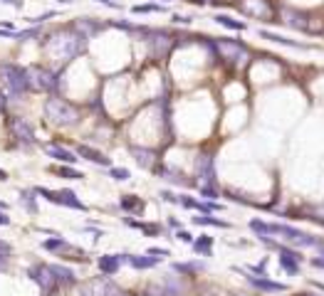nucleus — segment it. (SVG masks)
<instances>
[{
	"label": "nucleus",
	"mask_w": 324,
	"mask_h": 296,
	"mask_svg": "<svg viewBox=\"0 0 324 296\" xmlns=\"http://www.w3.org/2000/svg\"><path fill=\"white\" fill-rule=\"evenodd\" d=\"M45 114H47V119H50V121H55V124H64V126H72V124H77V119H79V114H77L75 106H72L70 101L59 99V96L47 99V104H45Z\"/></svg>",
	"instance_id": "nucleus-3"
},
{
	"label": "nucleus",
	"mask_w": 324,
	"mask_h": 296,
	"mask_svg": "<svg viewBox=\"0 0 324 296\" xmlns=\"http://www.w3.org/2000/svg\"><path fill=\"white\" fill-rule=\"evenodd\" d=\"M161 198H164V200H169V203H178V195H173V193H169V190H164V193H161Z\"/></svg>",
	"instance_id": "nucleus-36"
},
{
	"label": "nucleus",
	"mask_w": 324,
	"mask_h": 296,
	"mask_svg": "<svg viewBox=\"0 0 324 296\" xmlns=\"http://www.w3.org/2000/svg\"><path fill=\"white\" fill-rule=\"evenodd\" d=\"M248 281L255 286V289H263V291H272V294H282L287 286L280 284V281H272V279H260V277H250L248 274Z\"/></svg>",
	"instance_id": "nucleus-13"
},
{
	"label": "nucleus",
	"mask_w": 324,
	"mask_h": 296,
	"mask_svg": "<svg viewBox=\"0 0 324 296\" xmlns=\"http://www.w3.org/2000/svg\"><path fill=\"white\" fill-rule=\"evenodd\" d=\"M20 205H22L30 215H38V198H35V190H22V193H20Z\"/></svg>",
	"instance_id": "nucleus-19"
},
{
	"label": "nucleus",
	"mask_w": 324,
	"mask_h": 296,
	"mask_svg": "<svg viewBox=\"0 0 324 296\" xmlns=\"http://www.w3.org/2000/svg\"><path fill=\"white\" fill-rule=\"evenodd\" d=\"M77 156H82V158H87V161H92L96 166H112V158H107L104 153H99L96 148H89V146H77Z\"/></svg>",
	"instance_id": "nucleus-12"
},
{
	"label": "nucleus",
	"mask_w": 324,
	"mask_h": 296,
	"mask_svg": "<svg viewBox=\"0 0 324 296\" xmlns=\"http://www.w3.org/2000/svg\"><path fill=\"white\" fill-rule=\"evenodd\" d=\"M10 131H13V136H15L18 141H22V143H35V131H33V126H30L27 119L15 116V119L10 121Z\"/></svg>",
	"instance_id": "nucleus-9"
},
{
	"label": "nucleus",
	"mask_w": 324,
	"mask_h": 296,
	"mask_svg": "<svg viewBox=\"0 0 324 296\" xmlns=\"http://www.w3.org/2000/svg\"><path fill=\"white\" fill-rule=\"evenodd\" d=\"M196 225H213V227H228V222L215 220V217H208V215H201V217H193Z\"/></svg>",
	"instance_id": "nucleus-26"
},
{
	"label": "nucleus",
	"mask_w": 324,
	"mask_h": 296,
	"mask_svg": "<svg viewBox=\"0 0 324 296\" xmlns=\"http://www.w3.org/2000/svg\"><path fill=\"white\" fill-rule=\"evenodd\" d=\"M42 249H47V252H62V249H70V244L62 240V237H55V240L42 242Z\"/></svg>",
	"instance_id": "nucleus-22"
},
{
	"label": "nucleus",
	"mask_w": 324,
	"mask_h": 296,
	"mask_svg": "<svg viewBox=\"0 0 324 296\" xmlns=\"http://www.w3.org/2000/svg\"><path fill=\"white\" fill-rule=\"evenodd\" d=\"M45 153L50 156V158H55V161H59V163H77L79 158H77L72 151H67V148H62V146H55V143H50V146H45Z\"/></svg>",
	"instance_id": "nucleus-11"
},
{
	"label": "nucleus",
	"mask_w": 324,
	"mask_h": 296,
	"mask_svg": "<svg viewBox=\"0 0 324 296\" xmlns=\"http://www.w3.org/2000/svg\"><path fill=\"white\" fill-rule=\"evenodd\" d=\"M109 175H112L114 180H126V178H129V170H126V168H109Z\"/></svg>",
	"instance_id": "nucleus-28"
},
{
	"label": "nucleus",
	"mask_w": 324,
	"mask_h": 296,
	"mask_svg": "<svg viewBox=\"0 0 324 296\" xmlns=\"http://www.w3.org/2000/svg\"><path fill=\"white\" fill-rule=\"evenodd\" d=\"M57 3H72V0H57Z\"/></svg>",
	"instance_id": "nucleus-45"
},
{
	"label": "nucleus",
	"mask_w": 324,
	"mask_h": 296,
	"mask_svg": "<svg viewBox=\"0 0 324 296\" xmlns=\"http://www.w3.org/2000/svg\"><path fill=\"white\" fill-rule=\"evenodd\" d=\"M314 286H319V289H322V291H324V284H314Z\"/></svg>",
	"instance_id": "nucleus-44"
},
{
	"label": "nucleus",
	"mask_w": 324,
	"mask_h": 296,
	"mask_svg": "<svg viewBox=\"0 0 324 296\" xmlns=\"http://www.w3.org/2000/svg\"><path fill=\"white\" fill-rule=\"evenodd\" d=\"M312 264H314V267H322V269H324V257H317V259H312Z\"/></svg>",
	"instance_id": "nucleus-39"
},
{
	"label": "nucleus",
	"mask_w": 324,
	"mask_h": 296,
	"mask_svg": "<svg viewBox=\"0 0 324 296\" xmlns=\"http://www.w3.org/2000/svg\"><path fill=\"white\" fill-rule=\"evenodd\" d=\"M40 35V30H25V32H13V37L15 40H20V42H25V40H30V37Z\"/></svg>",
	"instance_id": "nucleus-29"
},
{
	"label": "nucleus",
	"mask_w": 324,
	"mask_h": 296,
	"mask_svg": "<svg viewBox=\"0 0 324 296\" xmlns=\"http://www.w3.org/2000/svg\"><path fill=\"white\" fill-rule=\"evenodd\" d=\"M30 277H33V281H38L40 289L45 291V294H52V289H55V277H52V272H50V267L47 264H38V267H33L30 272H27Z\"/></svg>",
	"instance_id": "nucleus-8"
},
{
	"label": "nucleus",
	"mask_w": 324,
	"mask_h": 296,
	"mask_svg": "<svg viewBox=\"0 0 324 296\" xmlns=\"http://www.w3.org/2000/svg\"><path fill=\"white\" fill-rule=\"evenodd\" d=\"M50 272H52L55 281H59V284H75L77 281L75 274H72V269H67V267H62V264H50Z\"/></svg>",
	"instance_id": "nucleus-16"
},
{
	"label": "nucleus",
	"mask_w": 324,
	"mask_h": 296,
	"mask_svg": "<svg viewBox=\"0 0 324 296\" xmlns=\"http://www.w3.org/2000/svg\"><path fill=\"white\" fill-rule=\"evenodd\" d=\"M0 225H10V217L5 212H0Z\"/></svg>",
	"instance_id": "nucleus-40"
},
{
	"label": "nucleus",
	"mask_w": 324,
	"mask_h": 296,
	"mask_svg": "<svg viewBox=\"0 0 324 296\" xmlns=\"http://www.w3.org/2000/svg\"><path fill=\"white\" fill-rule=\"evenodd\" d=\"M0 210L5 212V210H8V203H3V200H0Z\"/></svg>",
	"instance_id": "nucleus-43"
},
{
	"label": "nucleus",
	"mask_w": 324,
	"mask_h": 296,
	"mask_svg": "<svg viewBox=\"0 0 324 296\" xmlns=\"http://www.w3.org/2000/svg\"><path fill=\"white\" fill-rule=\"evenodd\" d=\"M10 254H13V247H10L8 242H3V240H0V259H8Z\"/></svg>",
	"instance_id": "nucleus-32"
},
{
	"label": "nucleus",
	"mask_w": 324,
	"mask_h": 296,
	"mask_svg": "<svg viewBox=\"0 0 324 296\" xmlns=\"http://www.w3.org/2000/svg\"><path fill=\"white\" fill-rule=\"evenodd\" d=\"M181 242H186V244H193V235L191 232H186V230H178V235H176Z\"/></svg>",
	"instance_id": "nucleus-34"
},
{
	"label": "nucleus",
	"mask_w": 324,
	"mask_h": 296,
	"mask_svg": "<svg viewBox=\"0 0 324 296\" xmlns=\"http://www.w3.org/2000/svg\"><path fill=\"white\" fill-rule=\"evenodd\" d=\"M0 79H3V87L8 89L10 96H20L30 89L27 69H22L18 64H0Z\"/></svg>",
	"instance_id": "nucleus-2"
},
{
	"label": "nucleus",
	"mask_w": 324,
	"mask_h": 296,
	"mask_svg": "<svg viewBox=\"0 0 324 296\" xmlns=\"http://www.w3.org/2000/svg\"><path fill=\"white\" fill-rule=\"evenodd\" d=\"M84 45H87V35L64 32V35L57 37V40H50V42H47V50H50L52 55L62 57V59H72V57H77L84 50Z\"/></svg>",
	"instance_id": "nucleus-1"
},
{
	"label": "nucleus",
	"mask_w": 324,
	"mask_h": 296,
	"mask_svg": "<svg viewBox=\"0 0 324 296\" xmlns=\"http://www.w3.org/2000/svg\"><path fill=\"white\" fill-rule=\"evenodd\" d=\"M193 249H196L198 254H210V249H213V240H210V237H201V240L193 242Z\"/></svg>",
	"instance_id": "nucleus-23"
},
{
	"label": "nucleus",
	"mask_w": 324,
	"mask_h": 296,
	"mask_svg": "<svg viewBox=\"0 0 324 296\" xmlns=\"http://www.w3.org/2000/svg\"><path fill=\"white\" fill-rule=\"evenodd\" d=\"M260 37H265L270 42H277V45H285V47H297V50H305L307 45L297 42V40H287V37L277 35V32H267V30H260Z\"/></svg>",
	"instance_id": "nucleus-18"
},
{
	"label": "nucleus",
	"mask_w": 324,
	"mask_h": 296,
	"mask_svg": "<svg viewBox=\"0 0 324 296\" xmlns=\"http://www.w3.org/2000/svg\"><path fill=\"white\" fill-rule=\"evenodd\" d=\"M121 207H124V210H141L144 203H141L139 198H134V195H124V198H121Z\"/></svg>",
	"instance_id": "nucleus-24"
},
{
	"label": "nucleus",
	"mask_w": 324,
	"mask_h": 296,
	"mask_svg": "<svg viewBox=\"0 0 324 296\" xmlns=\"http://www.w3.org/2000/svg\"><path fill=\"white\" fill-rule=\"evenodd\" d=\"M5 106H8V96L0 92V111H5Z\"/></svg>",
	"instance_id": "nucleus-38"
},
{
	"label": "nucleus",
	"mask_w": 324,
	"mask_h": 296,
	"mask_svg": "<svg viewBox=\"0 0 324 296\" xmlns=\"http://www.w3.org/2000/svg\"><path fill=\"white\" fill-rule=\"evenodd\" d=\"M27 79H30V89H38V92H52L57 87V77L47 67H38V64L27 69Z\"/></svg>",
	"instance_id": "nucleus-6"
},
{
	"label": "nucleus",
	"mask_w": 324,
	"mask_h": 296,
	"mask_svg": "<svg viewBox=\"0 0 324 296\" xmlns=\"http://www.w3.org/2000/svg\"><path fill=\"white\" fill-rule=\"evenodd\" d=\"M79 294L82 296H121V291L116 289L112 281H107V279H96V281H92V284L82 286Z\"/></svg>",
	"instance_id": "nucleus-7"
},
{
	"label": "nucleus",
	"mask_w": 324,
	"mask_h": 296,
	"mask_svg": "<svg viewBox=\"0 0 324 296\" xmlns=\"http://www.w3.org/2000/svg\"><path fill=\"white\" fill-rule=\"evenodd\" d=\"M0 3H5V5H13V8H22V3H20V0H0Z\"/></svg>",
	"instance_id": "nucleus-37"
},
{
	"label": "nucleus",
	"mask_w": 324,
	"mask_h": 296,
	"mask_svg": "<svg viewBox=\"0 0 324 296\" xmlns=\"http://www.w3.org/2000/svg\"><path fill=\"white\" fill-rule=\"evenodd\" d=\"M250 230H255L257 235H280V237H287L292 242H300L305 237L302 230L297 227H289V225H277V222H263V220H252L250 222Z\"/></svg>",
	"instance_id": "nucleus-4"
},
{
	"label": "nucleus",
	"mask_w": 324,
	"mask_h": 296,
	"mask_svg": "<svg viewBox=\"0 0 324 296\" xmlns=\"http://www.w3.org/2000/svg\"><path fill=\"white\" fill-rule=\"evenodd\" d=\"M300 252H295V249H280V264H282V269L289 272L292 277H297L300 274Z\"/></svg>",
	"instance_id": "nucleus-10"
},
{
	"label": "nucleus",
	"mask_w": 324,
	"mask_h": 296,
	"mask_svg": "<svg viewBox=\"0 0 324 296\" xmlns=\"http://www.w3.org/2000/svg\"><path fill=\"white\" fill-rule=\"evenodd\" d=\"M0 180H8V173L5 170H0Z\"/></svg>",
	"instance_id": "nucleus-42"
},
{
	"label": "nucleus",
	"mask_w": 324,
	"mask_h": 296,
	"mask_svg": "<svg viewBox=\"0 0 324 296\" xmlns=\"http://www.w3.org/2000/svg\"><path fill=\"white\" fill-rule=\"evenodd\" d=\"M166 8L164 5H136L134 13H164Z\"/></svg>",
	"instance_id": "nucleus-27"
},
{
	"label": "nucleus",
	"mask_w": 324,
	"mask_h": 296,
	"mask_svg": "<svg viewBox=\"0 0 324 296\" xmlns=\"http://www.w3.org/2000/svg\"><path fill=\"white\" fill-rule=\"evenodd\" d=\"M35 195L40 198H45V200H50V203L55 205H64V207H72V210H87V205L82 203L79 198H77L72 190H50V188H35Z\"/></svg>",
	"instance_id": "nucleus-5"
},
{
	"label": "nucleus",
	"mask_w": 324,
	"mask_h": 296,
	"mask_svg": "<svg viewBox=\"0 0 324 296\" xmlns=\"http://www.w3.org/2000/svg\"><path fill=\"white\" fill-rule=\"evenodd\" d=\"M201 195H206V198H218V190H215L213 185H203V188H201Z\"/></svg>",
	"instance_id": "nucleus-33"
},
{
	"label": "nucleus",
	"mask_w": 324,
	"mask_h": 296,
	"mask_svg": "<svg viewBox=\"0 0 324 296\" xmlns=\"http://www.w3.org/2000/svg\"><path fill=\"white\" fill-rule=\"evenodd\" d=\"M55 18V13L50 10V13H45V15H38V18H27V22H45V20Z\"/></svg>",
	"instance_id": "nucleus-35"
},
{
	"label": "nucleus",
	"mask_w": 324,
	"mask_h": 296,
	"mask_svg": "<svg viewBox=\"0 0 324 296\" xmlns=\"http://www.w3.org/2000/svg\"><path fill=\"white\" fill-rule=\"evenodd\" d=\"M198 175H201V180L206 185L215 180V168H213V158L210 156H201L198 158Z\"/></svg>",
	"instance_id": "nucleus-14"
},
{
	"label": "nucleus",
	"mask_w": 324,
	"mask_h": 296,
	"mask_svg": "<svg viewBox=\"0 0 324 296\" xmlns=\"http://www.w3.org/2000/svg\"><path fill=\"white\" fill-rule=\"evenodd\" d=\"M201 267H203V264L196 262V264H176L173 269H178V272H196V269H201Z\"/></svg>",
	"instance_id": "nucleus-31"
},
{
	"label": "nucleus",
	"mask_w": 324,
	"mask_h": 296,
	"mask_svg": "<svg viewBox=\"0 0 324 296\" xmlns=\"http://www.w3.org/2000/svg\"><path fill=\"white\" fill-rule=\"evenodd\" d=\"M119 267H121V254H104V257H99V269L104 274H116Z\"/></svg>",
	"instance_id": "nucleus-15"
},
{
	"label": "nucleus",
	"mask_w": 324,
	"mask_h": 296,
	"mask_svg": "<svg viewBox=\"0 0 324 296\" xmlns=\"http://www.w3.org/2000/svg\"><path fill=\"white\" fill-rule=\"evenodd\" d=\"M124 259L132 264L134 269H151V267L158 264L156 257H141V254H124Z\"/></svg>",
	"instance_id": "nucleus-17"
},
{
	"label": "nucleus",
	"mask_w": 324,
	"mask_h": 296,
	"mask_svg": "<svg viewBox=\"0 0 324 296\" xmlns=\"http://www.w3.org/2000/svg\"><path fill=\"white\" fill-rule=\"evenodd\" d=\"M57 173L62 175V178H70V180H82V178H84V175H82L79 170H75V168H70V166L57 168Z\"/></svg>",
	"instance_id": "nucleus-25"
},
{
	"label": "nucleus",
	"mask_w": 324,
	"mask_h": 296,
	"mask_svg": "<svg viewBox=\"0 0 324 296\" xmlns=\"http://www.w3.org/2000/svg\"><path fill=\"white\" fill-rule=\"evenodd\" d=\"M149 257H156V259L169 257V249H164V247H151V249H149Z\"/></svg>",
	"instance_id": "nucleus-30"
},
{
	"label": "nucleus",
	"mask_w": 324,
	"mask_h": 296,
	"mask_svg": "<svg viewBox=\"0 0 324 296\" xmlns=\"http://www.w3.org/2000/svg\"><path fill=\"white\" fill-rule=\"evenodd\" d=\"M99 3H104V5H112V8H119V3H112V0H99Z\"/></svg>",
	"instance_id": "nucleus-41"
},
{
	"label": "nucleus",
	"mask_w": 324,
	"mask_h": 296,
	"mask_svg": "<svg viewBox=\"0 0 324 296\" xmlns=\"http://www.w3.org/2000/svg\"><path fill=\"white\" fill-rule=\"evenodd\" d=\"M132 153L136 156V161H139V166H144V168H149L151 166V161H153V153L151 151H146V148H132Z\"/></svg>",
	"instance_id": "nucleus-20"
},
{
	"label": "nucleus",
	"mask_w": 324,
	"mask_h": 296,
	"mask_svg": "<svg viewBox=\"0 0 324 296\" xmlns=\"http://www.w3.org/2000/svg\"><path fill=\"white\" fill-rule=\"evenodd\" d=\"M215 20H218L223 27H228V30H245V22H240V20H233L230 15H215Z\"/></svg>",
	"instance_id": "nucleus-21"
}]
</instances>
